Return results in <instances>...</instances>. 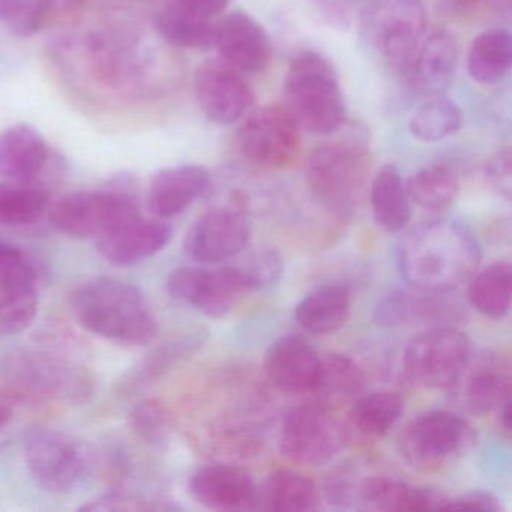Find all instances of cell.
I'll list each match as a JSON object with an SVG mask.
<instances>
[{
    "label": "cell",
    "instance_id": "6da1fadb",
    "mask_svg": "<svg viewBox=\"0 0 512 512\" xmlns=\"http://www.w3.org/2000/svg\"><path fill=\"white\" fill-rule=\"evenodd\" d=\"M404 280L422 292L446 293L472 280L481 250L470 230L446 218L422 221L398 244Z\"/></svg>",
    "mask_w": 512,
    "mask_h": 512
},
{
    "label": "cell",
    "instance_id": "7a4b0ae2",
    "mask_svg": "<svg viewBox=\"0 0 512 512\" xmlns=\"http://www.w3.org/2000/svg\"><path fill=\"white\" fill-rule=\"evenodd\" d=\"M76 322L86 331L125 346H145L158 335V322L137 287L110 277H92L70 293Z\"/></svg>",
    "mask_w": 512,
    "mask_h": 512
},
{
    "label": "cell",
    "instance_id": "3957f363",
    "mask_svg": "<svg viewBox=\"0 0 512 512\" xmlns=\"http://www.w3.org/2000/svg\"><path fill=\"white\" fill-rule=\"evenodd\" d=\"M284 103L299 130L328 136L346 124L337 71L320 53L307 50L292 59L284 79Z\"/></svg>",
    "mask_w": 512,
    "mask_h": 512
},
{
    "label": "cell",
    "instance_id": "277c9868",
    "mask_svg": "<svg viewBox=\"0 0 512 512\" xmlns=\"http://www.w3.org/2000/svg\"><path fill=\"white\" fill-rule=\"evenodd\" d=\"M10 392L19 401H55L79 406L95 391V376L67 349L25 350L7 362Z\"/></svg>",
    "mask_w": 512,
    "mask_h": 512
},
{
    "label": "cell",
    "instance_id": "5b68a950",
    "mask_svg": "<svg viewBox=\"0 0 512 512\" xmlns=\"http://www.w3.org/2000/svg\"><path fill=\"white\" fill-rule=\"evenodd\" d=\"M368 173L364 131L353 128L338 139L314 149L307 163L311 193L329 211L347 214L361 199Z\"/></svg>",
    "mask_w": 512,
    "mask_h": 512
},
{
    "label": "cell",
    "instance_id": "8992f818",
    "mask_svg": "<svg viewBox=\"0 0 512 512\" xmlns=\"http://www.w3.org/2000/svg\"><path fill=\"white\" fill-rule=\"evenodd\" d=\"M359 19L368 46L391 70L406 73L427 35L422 0H368Z\"/></svg>",
    "mask_w": 512,
    "mask_h": 512
},
{
    "label": "cell",
    "instance_id": "52a82bcc",
    "mask_svg": "<svg viewBox=\"0 0 512 512\" xmlns=\"http://www.w3.org/2000/svg\"><path fill=\"white\" fill-rule=\"evenodd\" d=\"M26 469L50 493L65 494L79 488L95 466L94 451L64 431L35 428L23 440Z\"/></svg>",
    "mask_w": 512,
    "mask_h": 512
},
{
    "label": "cell",
    "instance_id": "ba28073f",
    "mask_svg": "<svg viewBox=\"0 0 512 512\" xmlns=\"http://www.w3.org/2000/svg\"><path fill=\"white\" fill-rule=\"evenodd\" d=\"M140 215L125 178L100 191H77L49 208L53 227L76 239H100Z\"/></svg>",
    "mask_w": 512,
    "mask_h": 512
},
{
    "label": "cell",
    "instance_id": "9c48e42d",
    "mask_svg": "<svg viewBox=\"0 0 512 512\" xmlns=\"http://www.w3.org/2000/svg\"><path fill=\"white\" fill-rule=\"evenodd\" d=\"M469 422L449 410H431L409 422L400 436L404 460L419 470H436L466 455L475 446Z\"/></svg>",
    "mask_w": 512,
    "mask_h": 512
},
{
    "label": "cell",
    "instance_id": "30bf717a",
    "mask_svg": "<svg viewBox=\"0 0 512 512\" xmlns=\"http://www.w3.org/2000/svg\"><path fill=\"white\" fill-rule=\"evenodd\" d=\"M470 353L472 346L466 334L451 326H439L409 341L404 350V371L424 388H451L466 371Z\"/></svg>",
    "mask_w": 512,
    "mask_h": 512
},
{
    "label": "cell",
    "instance_id": "8fae6325",
    "mask_svg": "<svg viewBox=\"0 0 512 512\" xmlns=\"http://www.w3.org/2000/svg\"><path fill=\"white\" fill-rule=\"evenodd\" d=\"M238 146L251 166L287 169L301 154L299 127L286 107L263 106L250 113L239 128Z\"/></svg>",
    "mask_w": 512,
    "mask_h": 512
},
{
    "label": "cell",
    "instance_id": "7c38bea8",
    "mask_svg": "<svg viewBox=\"0 0 512 512\" xmlns=\"http://www.w3.org/2000/svg\"><path fill=\"white\" fill-rule=\"evenodd\" d=\"M344 445V430L331 410L320 403L304 404L289 413L281 428L284 457L301 466H322Z\"/></svg>",
    "mask_w": 512,
    "mask_h": 512
},
{
    "label": "cell",
    "instance_id": "4fadbf2b",
    "mask_svg": "<svg viewBox=\"0 0 512 512\" xmlns=\"http://www.w3.org/2000/svg\"><path fill=\"white\" fill-rule=\"evenodd\" d=\"M250 236V221L241 209H212L190 227L184 250L194 262L211 265L238 256L247 247Z\"/></svg>",
    "mask_w": 512,
    "mask_h": 512
},
{
    "label": "cell",
    "instance_id": "5bb4252c",
    "mask_svg": "<svg viewBox=\"0 0 512 512\" xmlns=\"http://www.w3.org/2000/svg\"><path fill=\"white\" fill-rule=\"evenodd\" d=\"M194 95L206 118L218 125L235 124L256 100L244 76L221 59L206 62L196 71Z\"/></svg>",
    "mask_w": 512,
    "mask_h": 512
},
{
    "label": "cell",
    "instance_id": "9a60e30c",
    "mask_svg": "<svg viewBox=\"0 0 512 512\" xmlns=\"http://www.w3.org/2000/svg\"><path fill=\"white\" fill-rule=\"evenodd\" d=\"M214 47L221 61L241 74L263 73L272 58L265 28L244 11L230 13L215 26Z\"/></svg>",
    "mask_w": 512,
    "mask_h": 512
},
{
    "label": "cell",
    "instance_id": "2e32d148",
    "mask_svg": "<svg viewBox=\"0 0 512 512\" xmlns=\"http://www.w3.org/2000/svg\"><path fill=\"white\" fill-rule=\"evenodd\" d=\"M190 493L200 505L215 511H253L260 502L253 478L229 464H212L197 470L190 479Z\"/></svg>",
    "mask_w": 512,
    "mask_h": 512
},
{
    "label": "cell",
    "instance_id": "e0dca14e",
    "mask_svg": "<svg viewBox=\"0 0 512 512\" xmlns=\"http://www.w3.org/2000/svg\"><path fill=\"white\" fill-rule=\"evenodd\" d=\"M170 238L172 227L166 220L137 215L98 239L97 250L110 265L125 268L160 253Z\"/></svg>",
    "mask_w": 512,
    "mask_h": 512
},
{
    "label": "cell",
    "instance_id": "ac0fdd59",
    "mask_svg": "<svg viewBox=\"0 0 512 512\" xmlns=\"http://www.w3.org/2000/svg\"><path fill=\"white\" fill-rule=\"evenodd\" d=\"M320 358L314 347L299 335H286L269 346L265 371L269 382L286 394L313 391Z\"/></svg>",
    "mask_w": 512,
    "mask_h": 512
},
{
    "label": "cell",
    "instance_id": "d6986e66",
    "mask_svg": "<svg viewBox=\"0 0 512 512\" xmlns=\"http://www.w3.org/2000/svg\"><path fill=\"white\" fill-rule=\"evenodd\" d=\"M211 188V175L197 164L167 167L152 176L148 190V208L154 217L182 214Z\"/></svg>",
    "mask_w": 512,
    "mask_h": 512
},
{
    "label": "cell",
    "instance_id": "ffe728a7",
    "mask_svg": "<svg viewBox=\"0 0 512 512\" xmlns=\"http://www.w3.org/2000/svg\"><path fill=\"white\" fill-rule=\"evenodd\" d=\"M457 44L445 31L425 35L406 73L415 94L430 98L445 94L457 68Z\"/></svg>",
    "mask_w": 512,
    "mask_h": 512
},
{
    "label": "cell",
    "instance_id": "44dd1931",
    "mask_svg": "<svg viewBox=\"0 0 512 512\" xmlns=\"http://www.w3.org/2000/svg\"><path fill=\"white\" fill-rule=\"evenodd\" d=\"M38 311V274L31 260L0 272V337L25 331Z\"/></svg>",
    "mask_w": 512,
    "mask_h": 512
},
{
    "label": "cell",
    "instance_id": "7402d4cb",
    "mask_svg": "<svg viewBox=\"0 0 512 512\" xmlns=\"http://www.w3.org/2000/svg\"><path fill=\"white\" fill-rule=\"evenodd\" d=\"M49 158V145L31 125H13L0 133V178L4 181H40Z\"/></svg>",
    "mask_w": 512,
    "mask_h": 512
},
{
    "label": "cell",
    "instance_id": "603a6c76",
    "mask_svg": "<svg viewBox=\"0 0 512 512\" xmlns=\"http://www.w3.org/2000/svg\"><path fill=\"white\" fill-rule=\"evenodd\" d=\"M361 502L370 511L407 512L445 509L449 496L428 487H415L388 476L367 479L361 485Z\"/></svg>",
    "mask_w": 512,
    "mask_h": 512
},
{
    "label": "cell",
    "instance_id": "cb8c5ba5",
    "mask_svg": "<svg viewBox=\"0 0 512 512\" xmlns=\"http://www.w3.org/2000/svg\"><path fill=\"white\" fill-rule=\"evenodd\" d=\"M352 311L347 287L326 284L308 293L295 311V319L304 331L314 335L334 334L346 325Z\"/></svg>",
    "mask_w": 512,
    "mask_h": 512
},
{
    "label": "cell",
    "instance_id": "d4e9b609",
    "mask_svg": "<svg viewBox=\"0 0 512 512\" xmlns=\"http://www.w3.org/2000/svg\"><path fill=\"white\" fill-rule=\"evenodd\" d=\"M248 286L238 266L209 269L199 268L193 293L188 304L208 317L226 316L247 292Z\"/></svg>",
    "mask_w": 512,
    "mask_h": 512
},
{
    "label": "cell",
    "instance_id": "484cf974",
    "mask_svg": "<svg viewBox=\"0 0 512 512\" xmlns=\"http://www.w3.org/2000/svg\"><path fill=\"white\" fill-rule=\"evenodd\" d=\"M202 332H190L175 340L167 341L163 346L152 350L133 370L128 371L119 382V394L124 397L139 394L142 389L154 385L161 377L166 376L182 359L187 358L197 347L202 346Z\"/></svg>",
    "mask_w": 512,
    "mask_h": 512
},
{
    "label": "cell",
    "instance_id": "4316f807",
    "mask_svg": "<svg viewBox=\"0 0 512 512\" xmlns=\"http://www.w3.org/2000/svg\"><path fill=\"white\" fill-rule=\"evenodd\" d=\"M154 28L164 41L179 49L206 50L214 47L215 26L211 19L176 2L155 13Z\"/></svg>",
    "mask_w": 512,
    "mask_h": 512
},
{
    "label": "cell",
    "instance_id": "83f0119b",
    "mask_svg": "<svg viewBox=\"0 0 512 512\" xmlns=\"http://www.w3.org/2000/svg\"><path fill=\"white\" fill-rule=\"evenodd\" d=\"M371 206L374 220L389 233H398L406 229L412 211L406 184L397 167L385 166L371 182Z\"/></svg>",
    "mask_w": 512,
    "mask_h": 512
},
{
    "label": "cell",
    "instance_id": "f1b7e54d",
    "mask_svg": "<svg viewBox=\"0 0 512 512\" xmlns=\"http://www.w3.org/2000/svg\"><path fill=\"white\" fill-rule=\"evenodd\" d=\"M469 74L481 85L502 82L512 67V37L508 31L493 29L473 40L467 58Z\"/></svg>",
    "mask_w": 512,
    "mask_h": 512
},
{
    "label": "cell",
    "instance_id": "f546056e",
    "mask_svg": "<svg viewBox=\"0 0 512 512\" xmlns=\"http://www.w3.org/2000/svg\"><path fill=\"white\" fill-rule=\"evenodd\" d=\"M50 208V191L43 182H0V224L8 227L37 223Z\"/></svg>",
    "mask_w": 512,
    "mask_h": 512
},
{
    "label": "cell",
    "instance_id": "4dcf8cb0",
    "mask_svg": "<svg viewBox=\"0 0 512 512\" xmlns=\"http://www.w3.org/2000/svg\"><path fill=\"white\" fill-rule=\"evenodd\" d=\"M260 500L268 511H313L319 505V491L308 476L278 469L266 479Z\"/></svg>",
    "mask_w": 512,
    "mask_h": 512
},
{
    "label": "cell",
    "instance_id": "1f68e13d",
    "mask_svg": "<svg viewBox=\"0 0 512 512\" xmlns=\"http://www.w3.org/2000/svg\"><path fill=\"white\" fill-rule=\"evenodd\" d=\"M364 388L361 368L341 355H329L320 359L319 373L313 392L325 407L341 406L352 401Z\"/></svg>",
    "mask_w": 512,
    "mask_h": 512
},
{
    "label": "cell",
    "instance_id": "d6a6232c",
    "mask_svg": "<svg viewBox=\"0 0 512 512\" xmlns=\"http://www.w3.org/2000/svg\"><path fill=\"white\" fill-rule=\"evenodd\" d=\"M470 283L469 299L473 307L490 319L508 316L512 298V269L508 262L491 263Z\"/></svg>",
    "mask_w": 512,
    "mask_h": 512
},
{
    "label": "cell",
    "instance_id": "836d02e7",
    "mask_svg": "<svg viewBox=\"0 0 512 512\" xmlns=\"http://www.w3.org/2000/svg\"><path fill=\"white\" fill-rule=\"evenodd\" d=\"M409 199L425 211H443L460 190L457 172L448 164H431L418 170L406 184Z\"/></svg>",
    "mask_w": 512,
    "mask_h": 512
},
{
    "label": "cell",
    "instance_id": "e575fe53",
    "mask_svg": "<svg viewBox=\"0 0 512 512\" xmlns=\"http://www.w3.org/2000/svg\"><path fill=\"white\" fill-rule=\"evenodd\" d=\"M404 401L392 392L365 395L352 410L353 428L367 439L385 436L403 415Z\"/></svg>",
    "mask_w": 512,
    "mask_h": 512
},
{
    "label": "cell",
    "instance_id": "d590c367",
    "mask_svg": "<svg viewBox=\"0 0 512 512\" xmlns=\"http://www.w3.org/2000/svg\"><path fill=\"white\" fill-rule=\"evenodd\" d=\"M461 112L452 101L442 95L430 97L421 104L410 118L409 128L413 137L424 143L448 139L461 127Z\"/></svg>",
    "mask_w": 512,
    "mask_h": 512
},
{
    "label": "cell",
    "instance_id": "8d00e7d4",
    "mask_svg": "<svg viewBox=\"0 0 512 512\" xmlns=\"http://www.w3.org/2000/svg\"><path fill=\"white\" fill-rule=\"evenodd\" d=\"M511 400V379L502 365H482L470 376L464 401L470 412L485 415Z\"/></svg>",
    "mask_w": 512,
    "mask_h": 512
},
{
    "label": "cell",
    "instance_id": "74e56055",
    "mask_svg": "<svg viewBox=\"0 0 512 512\" xmlns=\"http://www.w3.org/2000/svg\"><path fill=\"white\" fill-rule=\"evenodd\" d=\"M436 293V292H433ZM445 305L440 304L434 296L410 295L397 292L380 302L374 319L377 325L385 328L409 325L416 320L439 319L445 316Z\"/></svg>",
    "mask_w": 512,
    "mask_h": 512
},
{
    "label": "cell",
    "instance_id": "f35d334b",
    "mask_svg": "<svg viewBox=\"0 0 512 512\" xmlns=\"http://www.w3.org/2000/svg\"><path fill=\"white\" fill-rule=\"evenodd\" d=\"M128 421L134 433L151 445L161 446L169 440L172 422L166 407L158 400L145 398L134 404Z\"/></svg>",
    "mask_w": 512,
    "mask_h": 512
},
{
    "label": "cell",
    "instance_id": "ab89813d",
    "mask_svg": "<svg viewBox=\"0 0 512 512\" xmlns=\"http://www.w3.org/2000/svg\"><path fill=\"white\" fill-rule=\"evenodd\" d=\"M52 13V0H13L2 20L13 34L28 38L46 26Z\"/></svg>",
    "mask_w": 512,
    "mask_h": 512
},
{
    "label": "cell",
    "instance_id": "60d3db41",
    "mask_svg": "<svg viewBox=\"0 0 512 512\" xmlns=\"http://www.w3.org/2000/svg\"><path fill=\"white\" fill-rule=\"evenodd\" d=\"M308 13L319 25L347 32L361 17L362 0H304Z\"/></svg>",
    "mask_w": 512,
    "mask_h": 512
},
{
    "label": "cell",
    "instance_id": "b9f144b4",
    "mask_svg": "<svg viewBox=\"0 0 512 512\" xmlns=\"http://www.w3.org/2000/svg\"><path fill=\"white\" fill-rule=\"evenodd\" d=\"M239 269L247 281L248 289H265L280 280L284 263L280 253L274 248H260Z\"/></svg>",
    "mask_w": 512,
    "mask_h": 512
},
{
    "label": "cell",
    "instance_id": "7bdbcfd3",
    "mask_svg": "<svg viewBox=\"0 0 512 512\" xmlns=\"http://www.w3.org/2000/svg\"><path fill=\"white\" fill-rule=\"evenodd\" d=\"M169 506L161 505L154 499H146L140 494H131L128 491L113 490L89 500L82 506V511L91 512H125V511H160Z\"/></svg>",
    "mask_w": 512,
    "mask_h": 512
},
{
    "label": "cell",
    "instance_id": "ee69618b",
    "mask_svg": "<svg viewBox=\"0 0 512 512\" xmlns=\"http://www.w3.org/2000/svg\"><path fill=\"white\" fill-rule=\"evenodd\" d=\"M485 176L490 182L491 188L500 197L509 202L512 194V154L511 149H499L491 155L485 164Z\"/></svg>",
    "mask_w": 512,
    "mask_h": 512
},
{
    "label": "cell",
    "instance_id": "f6af8a7d",
    "mask_svg": "<svg viewBox=\"0 0 512 512\" xmlns=\"http://www.w3.org/2000/svg\"><path fill=\"white\" fill-rule=\"evenodd\" d=\"M445 509H454V511H482V512H502V503L491 493L485 491H470V493L460 494L457 497H449Z\"/></svg>",
    "mask_w": 512,
    "mask_h": 512
},
{
    "label": "cell",
    "instance_id": "bcb514c9",
    "mask_svg": "<svg viewBox=\"0 0 512 512\" xmlns=\"http://www.w3.org/2000/svg\"><path fill=\"white\" fill-rule=\"evenodd\" d=\"M436 4L443 16L464 20L478 13L484 0H436Z\"/></svg>",
    "mask_w": 512,
    "mask_h": 512
},
{
    "label": "cell",
    "instance_id": "7dc6e473",
    "mask_svg": "<svg viewBox=\"0 0 512 512\" xmlns=\"http://www.w3.org/2000/svg\"><path fill=\"white\" fill-rule=\"evenodd\" d=\"M175 2L211 19L212 16H217L221 11L226 10L232 0H175Z\"/></svg>",
    "mask_w": 512,
    "mask_h": 512
},
{
    "label": "cell",
    "instance_id": "c3c4849f",
    "mask_svg": "<svg viewBox=\"0 0 512 512\" xmlns=\"http://www.w3.org/2000/svg\"><path fill=\"white\" fill-rule=\"evenodd\" d=\"M26 259H28V254L25 251L20 250L16 245L0 241V272L7 271Z\"/></svg>",
    "mask_w": 512,
    "mask_h": 512
},
{
    "label": "cell",
    "instance_id": "681fc988",
    "mask_svg": "<svg viewBox=\"0 0 512 512\" xmlns=\"http://www.w3.org/2000/svg\"><path fill=\"white\" fill-rule=\"evenodd\" d=\"M20 403L10 391H0V433L7 430L16 416V407Z\"/></svg>",
    "mask_w": 512,
    "mask_h": 512
},
{
    "label": "cell",
    "instance_id": "f907efd6",
    "mask_svg": "<svg viewBox=\"0 0 512 512\" xmlns=\"http://www.w3.org/2000/svg\"><path fill=\"white\" fill-rule=\"evenodd\" d=\"M500 418L506 431H511V400L506 401L500 409Z\"/></svg>",
    "mask_w": 512,
    "mask_h": 512
},
{
    "label": "cell",
    "instance_id": "816d5d0a",
    "mask_svg": "<svg viewBox=\"0 0 512 512\" xmlns=\"http://www.w3.org/2000/svg\"><path fill=\"white\" fill-rule=\"evenodd\" d=\"M83 0H52L53 11L70 10L82 4Z\"/></svg>",
    "mask_w": 512,
    "mask_h": 512
},
{
    "label": "cell",
    "instance_id": "f5cc1de1",
    "mask_svg": "<svg viewBox=\"0 0 512 512\" xmlns=\"http://www.w3.org/2000/svg\"><path fill=\"white\" fill-rule=\"evenodd\" d=\"M13 4V0H0V20L4 19L8 7Z\"/></svg>",
    "mask_w": 512,
    "mask_h": 512
}]
</instances>
